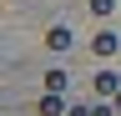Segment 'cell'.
I'll list each match as a JSON object with an SVG mask.
<instances>
[{
  "label": "cell",
  "mask_w": 121,
  "mask_h": 116,
  "mask_svg": "<svg viewBox=\"0 0 121 116\" xmlns=\"http://www.w3.org/2000/svg\"><path fill=\"white\" fill-rule=\"evenodd\" d=\"M45 51H51V56H66L71 51V25H51V30H45Z\"/></svg>",
  "instance_id": "1"
},
{
  "label": "cell",
  "mask_w": 121,
  "mask_h": 116,
  "mask_svg": "<svg viewBox=\"0 0 121 116\" xmlns=\"http://www.w3.org/2000/svg\"><path fill=\"white\" fill-rule=\"evenodd\" d=\"M91 91H96L101 101H111V96L121 91V76H116V71H96V81H91Z\"/></svg>",
  "instance_id": "2"
},
{
  "label": "cell",
  "mask_w": 121,
  "mask_h": 116,
  "mask_svg": "<svg viewBox=\"0 0 121 116\" xmlns=\"http://www.w3.org/2000/svg\"><path fill=\"white\" fill-rule=\"evenodd\" d=\"M91 51H96L101 61H111V56L121 51V40H116V30H96V40H91Z\"/></svg>",
  "instance_id": "3"
},
{
  "label": "cell",
  "mask_w": 121,
  "mask_h": 116,
  "mask_svg": "<svg viewBox=\"0 0 121 116\" xmlns=\"http://www.w3.org/2000/svg\"><path fill=\"white\" fill-rule=\"evenodd\" d=\"M35 111H40V116H66L71 106H66V96H60V91H45V96H40V106H35Z\"/></svg>",
  "instance_id": "4"
},
{
  "label": "cell",
  "mask_w": 121,
  "mask_h": 116,
  "mask_svg": "<svg viewBox=\"0 0 121 116\" xmlns=\"http://www.w3.org/2000/svg\"><path fill=\"white\" fill-rule=\"evenodd\" d=\"M45 91H60V96H66L71 91V76H66V71H45Z\"/></svg>",
  "instance_id": "5"
},
{
  "label": "cell",
  "mask_w": 121,
  "mask_h": 116,
  "mask_svg": "<svg viewBox=\"0 0 121 116\" xmlns=\"http://www.w3.org/2000/svg\"><path fill=\"white\" fill-rule=\"evenodd\" d=\"M86 10H91L96 20H106L111 10H121V0H86Z\"/></svg>",
  "instance_id": "6"
},
{
  "label": "cell",
  "mask_w": 121,
  "mask_h": 116,
  "mask_svg": "<svg viewBox=\"0 0 121 116\" xmlns=\"http://www.w3.org/2000/svg\"><path fill=\"white\" fill-rule=\"evenodd\" d=\"M66 116H91V106H81V101H71V111Z\"/></svg>",
  "instance_id": "7"
},
{
  "label": "cell",
  "mask_w": 121,
  "mask_h": 116,
  "mask_svg": "<svg viewBox=\"0 0 121 116\" xmlns=\"http://www.w3.org/2000/svg\"><path fill=\"white\" fill-rule=\"evenodd\" d=\"M91 116H116V106H91Z\"/></svg>",
  "instance_id": "8"
},
{
  "label": "cell",
  "mask_w": 121,
  "mask_h": 116,
  "mask_svg": "<svg viewBox=\"0 0 121 116\" xmlns=\"http://www.w3.org/2000/svg\"><path fill=\"white\" fill-rule=\"evenodd\" d=\"M111 106H116V111H121V91H116V96H111Z\"/></svg>",
  "instance_id": "9"
},
{
  "label": "cell",
  "mask_w": 121,
  "mask_h": 116,
  "mask_svg": "<svg viewBox=\"0 0 121 116\" xmlns=\"http://www.w3.org/2000/svg\"><path fill=\"white\" fill-rule=\"evenodd\" d=\"M0 61H5V51H0Z\"/></svg>",
  "instance_id": "10"
}]
</instances>
